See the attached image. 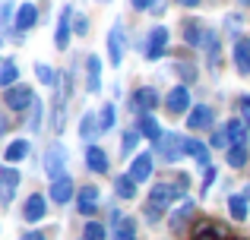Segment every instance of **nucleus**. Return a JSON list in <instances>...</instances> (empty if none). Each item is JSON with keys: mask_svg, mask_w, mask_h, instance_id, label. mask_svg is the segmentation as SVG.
Segmentation results:
<instances>
[{"mask_svg": "<svg viewBox=\"0 0 250 240\" xmlns=\"http://www.w3.org/2000/svg\"><path fill=\"white\" fill-rule=\"evenodd\" d=\"M171 196H174V190H171L168 184H159V186H155V190H152V196H149V205H146V215L152 218V222H155V218H159L162 212L168 209Z\"/></svg>", "mask_w": 250, "mask_h": 240, "instance_id": "obj_1", "label": "nucleus"}, {"mask_svg": "<svg viewBox=\"0 0 250 240\" xmlns=\"http://www.w3.org/2000/svg\"><path fill=\"white\" fill-rule=\"evenodd\" d=\"M3 101H6V108H13V111H22V108H29L32 101H35V95H32L29 86H16V89H10V92L3 95Z\"/></svg>", "mask_w": 250, "mask_h": 240, "instance_id": "obj_2", "label": "nucleus"}, {"mask_svg": "<svg viewBox=\"0 0 250 240\" xmlns=\"http://www.w3.org/2000/svg\"><path fill=\"white\" fill-rule=\"evenodd\" d=\"M108 57H111L114 67L124 60V29H121V25H114L111 35H108Z\"/></svg>", "mask_w": 250, "mask_h": 240, "instance_id": "obj_3", "label": "nucleus"}, {"mask_svg": "<svg viewBox=\"0 0 250 240\" xmlns=\"http://www.w3.org/2000/svg\"><path fill=\"white\" fill-rule=\"evenodd\" d=\"M16 186H19V171L6 167V171L0 174V199H3V203H10L13 193H16Z\"/></svg>", "mask_w": 250, "mask_h": 240, "instance_id": "obj_4", "label": "nucleus"}, {"mask_svg": "<svg viewBox=\"0 0 250 240\" xmlns=\"http://www.w3.org/2000/svg\"><path fill=\"white\" fill-rule=\"evenodd\" d=\"M70 196H73V180H70L67 174L51 180V199H54V203H67Z\"/></svg>", "mask_w": 250, "mask_h": 240, "instance_id": "obj_5", "label": "nucleus"}, {"mask_svg": "<svg viewBox=\"0 0 250 240\" xmlns=\"http://www.w3.org/2000/svg\"><path fill=\"white\" fill-rule=\"evenodd\" d=\"M165 41H168V29H165V25L152 29V35H149V51H146V54L152 57V60H155V57H162V54H165Z\"/></svg>", "mask_w": 250, "mask_h": 240, "instance_id": "obj_6", "label": "nucleus"}, {"mask_svg": "<svg viewBox=\"0 0 250 240\" xmlns=\"http://www.w3.org/2000/svg\"><path fill=\"white\" fill-rule=\"evenodd\" d=\"M44 167H48L51 180L63 177V148H61V146H54V148L48 152V158H44Z\"/></svg>", "mask_w": 250, "mask_h": 240, "instance_id": "obj_7", "label": "nucleus"}, {"mask_svg": "<svg viewBox=\"0 0 250 240\" xmlns=\"http://www.w3.org/2000/svg\"><path fill=\"white\" fill-rule=\"evenodd\" d=\"M155 105H159V92H155V89H136V95H133L136 111H152Z\"/></svg>", "mask_w": 250, "mask_h": 240, "instance_id": "obj_8", "label": "nucleus"}, {"mask_svg": "<svg viewBox=\"0 0 250 240\" xmlns=\"http://www.w3.org/2000/svg\"><path fill=\"white\" fill-rule=\"evenodd\" d=\"M85 165H89L95 174H104V171H108V155H104V148L89 146V152H85Z\"/></svg>", "mask_w": 250, "mask_h": 240, "instance_id": "obj_9", "label": "nucleus"}, {"mask_svg": "<svg viewBox=\"0 0 250 240\" xmlns=\"http://www.w3.org/2000/svg\"><path fill=\"white\" fill-rule=\"evenodd\" d=\"M187 108H190L187 89H184V86L171 89V95H168V111H171V114H181V111H187Z\"/></svg>", "mask_w": 250, "mask_h": 240, "instance_id": "obj_10", "label": "nucleus"}, {"mask_svg": "<svg viewBox=\"0 0 250 240\" xmlns=\"http://www.w3.org/2000/svg\"><path fill=\"white\" fill-rule=\"evenodd\" d=\"M44 196H29V203H25V209H22V215H25V222H42L44 218Z\"/></svg>", "mask_w": 250, "mask_h": 240, "instance_id": "obj_11", "label": "nucleus"}, {"mask_svg": "<svg viewBox=\"0 0 250 240\" xmlns=\"http://www.w3.org/2000/svg\"><path fill=\"white\" fill-rule=\"evenodd\" d=\"M190 127L193 129H209L212 127V111H209L206 105H196L193 111H190Z\"/></svg>", "mask_w": 250, "mask_h": 240, "instance_id": "obj_12", "label": "nucleus"}, {"mask_svg": "<svg viewBox=\"0 0 250 240\" xmlns=\"http://www.w3.org/2000/svg\"><path fill=\"white\" fill-rule=\"evenodd\" d=\"M98 209V190L95 186H83L80 190V212L83 215H92Z\"/></svg>", "mask_w": 250, "mask_h": 240, "instance_id": "obj_13", "label": "nucleus"}, {"mask_svg": "<svg viewBox=\"0 0 250 240\" xmlns=\"http://www.w3.org/2000/svg\"><path fill=\"white\" fill-rule=\"evenodd\" d=\"M152 174V155H140V158L130 165V177L133 180H146Z\"/></svg>", "mask_w": 250, "mask_h": 240, "instance_id": "obj_14", "label": "nucleus"}, {"mask_svg": "<svg viewBox=\"0 0 250 240\" xmlns=\"http://www.w3.org/2000/svg\"><path fill=\"white\" fill-rule=\"evenodd\" d=\"M234 63H238L241 73H250V41L247 38H241V41L234 44Z\"/></svg>", "mask_w": 250, "mask_h": 240, "instance_id": "obj_15", "label": "nucleus"}, {"mask_svg": "<svg viewBox=\"0 0 250 240\" xmlns=\"http://www.w3.org/2000/svg\"><path fill=\"white\" fill-rule=\"evenodd\" d=\"M70 16H73V10L67 6V10L61 13V22H57V38H54L57 48H67V41H70Z\"/></svg>", "mask_w": 250, "mask_h": 240, "instance_id": "obj_16", "label": "nucleus"}, {"mask_svg": "<svg viewBox=\"0 0 250 240\" xmlns=\"http://www.w3.org/2000/svg\"><path fill=\"white\" fill-rule=\"evenodd\" d=\"M35 19H38V10L32 3H25V6H19V13H16V29H32L35 25Z\"/></svg>", "mask_w": 250, "mask_h": 240, "instance_id": "obj_17", "label": "nucleus"}, {"mask_svg": "<svg viewBox=\"0 0 250 240\" xmlns=\"http://www.w3.org/2000/svg\"><path fill=\"white\" fill-rule=\"evenodd\" d=\"M25 155H29V142H25V139H16V142H13V146L3 152V158H6V161H19V158H25Z\"/></svg>", "mask_w": 250, "mask_h": 240, "instance_id": "obj_18", "label": "nucleus"}, {"mask_svg": "<svg viewBox=\"0 0 250 240\" xmlns=\"http://www.w3.org/2000/svg\"><path fill=\"white\" fill-rule=\"evenodd\" d=\"M98 73H102V60H98V57H89V92H98V89H102Z\"/></svg>", "mask_w": 250, "mask_h": 240, "instance_id": "obj_19", "label": "nucleus"}, {"mask_svg": "<svg viewBox=\"0 0 250 240\" xmlns=\"http://www.w3.org/2000/svg\"><path fill=\"white\" fill-rule=\"evenodd\" d=\"M228 212H231V218L244 222V218H247V199L244 196H231V199H228Z\"/></svg>", "mask_w": 250, "mask_h": 240, "instance_id": "obj_20", "label": "nucleus"}, {"mask_svg": "<svg viewBox=\"0 0 250 240\" xmlns=\"http://www.w3.org/2000/svg\"><path fill=\"white\" fill-rule=\"evenodd\" d=\"M247 161V148H244V142H234L231 148H228V165L231 167H241Z\"/></svg>", "mask_w": 250, "mask_h": 240, "instance_id": "obj_21", "label": "nucleus"}, {"mask_svg": "<svg viewBox=\"0 0 250 240\" xmlns=\"http://www.w3.org/2000/svg\"><path fill=\"white\" fill-rule=\"evenodd\" d=\"M184 146H187V155H193L196 161H203V165H206V158H209V148L203 146V142H196V139H184Z\"/></svg>", "mask_w": 250, "mask_h": 240, "instance_id": "obj_22", "label": "nucleus"}, {"mask_svg": "<svg viewBox=\"0 0 250 240\" xmlns=\"http://www.w3.org/2000/svg\"><path fill=\"white\" fill-rule=\"evenodd\" d=\"M117 196L121 199H133V193H136V180L133 177H117Z\"/></svg>", "mask_w": 250, "mask_h": 240, "instance_id": "obj_23", "label": "nucleus"}, {"mask_svg": "<svg viewBox=\"0 0 250 240\" xmlns=\"http://www.w3.org/2000/svg\"><path fill=\"white\" fill-rule=\"evenodd\" d=\"M177 142H184V139H177V136H174V133H168V136H162V146H165V152H162V155H165V158H168V161H174V158H177Z\"/></svg>", "mask_w": 250, "mask_h": 240, "instance_id": "obj_24", "label": "nucleus"}, {"mask_svg": "<svg viewBox=\"0 0 250 240\" xmlns=\"http://www.w3.org/2000/svg\"><path fill=\"white\" fill-rule=\"evenodd\" d=\"M190 212H193V203H184V209L171 215V228H174V231H181V228H184V222L190 218Z\"/></svg>", "mask_w": 250, "mask_h": 240, "instance_id": "obj_25", "label": "nucleus"}, {"mask_svg": "<svg viewBox=\"0 0 250 240\" xmlns=\"http://www.w3.org/2000/svg\"><path fill=\"white\" fill-rule=\"evenodd\" d=\"M140 133H143V136H149V139H159L162 129H159V123H155L152 117H143V120H140Z\"/></svg>", "mask_w": 250, "mask_h": 240, "instance_id": "obj_26", "label": "nucleus"}, {"mask_svg": "<svg viewBox=\"0 0 250 240\" xmlns=\"http://www.w3.org/2000/svg\"><path fill=\"white\" fill-rule=\"evenodd\" d=\"M117 240H136V228L130 218H124V222H117Z\"/></svg>", "mask_w": 250, "mask_h": 240, "instance_id": "obj_27", "label": "nucleus"}, {"mask_svg": "<svg viewBox=\"0 0 250 240\" xmlns=\"http://www.w3.org/2000/svg\"><path fill=\"white\" fill-rule=\"evenodd\" d=\"M10 82H16V63L6 60L3 67H0V86H10Z\"/></svg>", "mask_w": 250, "mask_h": 240, "instance_id": "obj_28", "label": "nucleus"}, {"mask_svg": "<svg viewBox=\"0 0 250 240\" xmlns=\"http://www.w3.org/2000/svg\"><path fill=\"white\" fill-rule=\"evenodd\" d=\"M83 240H104V224H98V222L85 224V231H83Z\"/></svg>", "mask_w": 250, "mask_h": 240, "instance_id": "obj_29", "label": "nucleus"}, {"mask_svg": "<svg viewBox=\"0 0 250 240\" xmlns=\"http://www.w3.org/2000/svg\"><path fill=\"white\" fill-rule=\"evenodd\" d=\"M225 133H228V139H231V142H241V139H244V123H241V120H231L225 127Z\"/></svg>", "mask_w": 250, "mask_h": 240, "instance_id": "obj_30", "label": "nucleus"}, {"mask_svg": "<svg viewBox=\"0 0 250 240\" xmlns=\"http://www.w3.org/2000/svg\"><path fill=\"white\" fill-rule=\"evenodd\" d=\"M200 38H206V29H203L200 22H187V41H190V44H196Z\"/></svg>", "mask_w": 250, "mask_h": 240, "instance_id": "obj_31", "label": "nucleus"}, {"mask_svg": "<svg viewBox=\"0 0 250 240\" xmlns=\"http://www.w3.org/2000/svg\"><path fill=\"white\" fill-rule=\"evenodd\" d=\"M80 136H85V139H92V136H95V117H92V114H85V117H83Z\"/></svg>", "mask_w": 250, "mask_h": 240, "instance_id": "obj_32", "label": "nucleus"}, {"mask_svg": "<svg viewBox=\"0 0 250 240\" xmlns=\"http://www.w3.org/2000/svg\"><path fill=\"white\" fill-rule=\"evenodd\" d=\"M38 79H42L44 86H54V82H57V76L51 73V67H44V63H38Z\"/></svg>", "mask_w": 250, "mask_h": 240, "instance_id": "obj_33", "label": "nucleus"}, {"mask_svg": "<svg viewBox=\"0 0 250 240\" xmlns=\"http://www.w3.org/2000/svg\"><path fill=\"white\" fill-rule=\"evenodd\" d=\"M114 127V105H104L102 108V129Z\"/></svg>", "mask_w": 250, "mask_h": 240, "instance_id": "obj_34", "label": "nucleus"}, {"mask_svg": "<svg viewBox=\"0 0 250 240\" xmlns=\"http://www.w3.org/2000/svg\"><path fill=\"white\" fill-rule=\"evenodd\" d=\"M136 142H140V129H133V133H127V136H124V152L130 155V148H133Z\"/></svg>", "mask_w": 250, "mask_h": 240, "instance_id": "obj_35", "label": "nucleus"}, {"mask_svg": "<svg viewBox=\"0 0 250 240\" xmlns=\"http://www.w3.org/2000/svg\"><path fill=\"white\" fill-rule=\"evenodd\" d=\"M212 180H215V167H206V174H203V193L212 186Z\"/></svg>", "mask_w": 250, "mask_h": 240, "instance_id": "obj_36", "label": "nucleus"}, {"mask_svg": "<svg viewBox=\"0 0 250 240\" xmlns=\"http://www.w3.org/2000/svg\"><path fill=\"white\" fill-rule=\"evenodd\" d=\"M73 29H76V35H85V32H89V22H85V16H80L73 22Z\"/></svg>", "mask_w": 250, "mask_h": 240, "instance_id": "obj_37", "label": "nucleus"}, {"mask_svg": "<svg viewBox=\"0 0 250 240\" xmlns=\"http://www.w3.org/2000/svg\"><path fill=\"white\" fill-rule=\"evenodd\" d=\"M196 240H219V234H215V231H200Z\"/></svg>", "mask_w": 250, "mask_h": 240, "instance_id": "obj_38", "label": "nucleus"}, {"mask_svg": "<svg viewBox=\"0 0 250 240\" xmlns=\"http://www.w3.org/2000/svg\"><path fill=\"white\" fill-rule=\"evenodd\" d=\"M133 6H136V10H149V6H152V0H133Z\"/></svg>", "mask_w": 250, "mask_h": 240, "instance_id": "obj_39", "label": "nucleus"}, {"mask_svg": "<svg viewBox=\"0 0 250 240\" xmlns=\"http://www.w3.org/2000/svg\"><path fill=\"white\" fill-rule=\"evenodd\" d=\"M181 6H200V0H177Z\"/></svg>", "mask_w": 250, "mask_h": 240, "instance_id": "obj_40", "label": "nucleus"}, {"mask_svg": "<svg viewBox=\"0 0 250 240\" xmlns=\"http://www.w3.org/2000/svg\"><path fill=\"white\" fill-rule=\"evenodd\" d=\"M22 240H44V234H38V231H35V234H25Z\"/></svg>", "mask_w": 250, "mask_h": 240, "instance_id": "obj_41", "label": "nucleus"}]
</instances>
